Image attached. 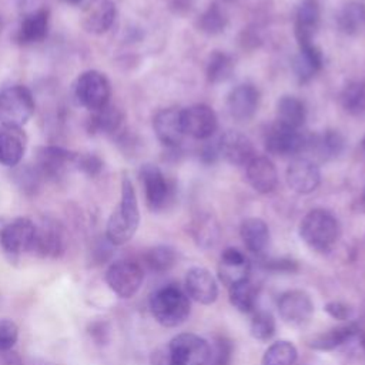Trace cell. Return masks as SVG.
Instances as JSON below:
<instances>
[{
	"mask_svg": "<svg viewBox=\"0 0 365 365\" xmlns=\"http://www.w3.org/2000/svg\"><path fill=\"white\" fill-rule=\"evenodd\" d=\"M140 224V211L134 185L131 180L124 175L121 180V197L118 205L111 212L107 227L106 238L113 245H123L128 242Z\"/></svg>",
	"mask_w": 365,
	"mask_h": 365,
	"instance_id": "1",
	"label": "cell"
},
{
	"mask_svg": "<svg viewBox=\"0 0 365 365\" xmlns=\"http://www.w3.org/2000/svg\"><path fill=\"white\" fill-rule=\"evenodd\" d=\"M339 222L327 210L315 208L305 214L299 222V237L315 251H329L339 238Z\"/></svg>",
	"mask_w": 365,
	"mask_h": 365,
	"instance_id": "2",
	"label": "cell"
},
{
	"mask_svg": "<svg viewBox=\"0 0 365 365\" xmlns=\"http://www.w3.org/2000/svg\"><path fill=\"white\" fill-rule=\"evenodd\" d=\"M150 309L154 319L163 327H178L190 315L191 305L188 295L175 285H165L153 292Z\"/></svg>",
	"mask_w": 365,
	"mask_h": 365,
	"instance_id": "3",
	"label": "cell"
},
{
	"mask_svg": "<svg viewBox=\"0 0 365 365\" xmlns=\"http://www.w3.org/2000/svg\"><path fill=\"white\" fill-rule=\"evenodd\" d=\"M33 93L23 84H13L0 90V124L1 127L23 128L34 114Z\"/></svg>",
	"mask_w": 365,
	"mask_h": 365,
	"instance_id": "4",
	"label": "cell"
},
{
	"mask_svg": "<svg viewBox=\"0 0 365 365\" xmlns=\"http://www.w3.org/2000/svg\"><path fill=\"white\" fill-rule=\"evenodd\" d=\"M74 97L77 103L90 113L97 111L110 104V80L98 70H86L74 83Z\"/></svg>",
	"mask_w": 365,
	"mask_h": 365,
	"instance_id": "5",
	"label": "cell"
},
{
	"mask_svg": "<svg viewBox=\"0 0 365 365\" xmlns=\"http://www.w3.org/2000/svg\"><path fill=\"white\" fill-rule=\"evenodd\" d=\"M76 151L60 145H41L36 150L34 167L47 181H60L71 168H76Z\"/></svg>",
	"mask_w": 365,
	"mask_h": 365,
	"instance_id": "6",
	"label": "cell"
},
{
	"mask_svg": "<svg viewBox=\"0 0 365 365\" xmlns=\"http://www.w3.org/2000/svg\"><path fill=\"white\" fill-rule=\"evenodd\" d=\"M36 237V222L27 217L0 220V245L11 255H19L33 250Z\"/></svg>",
	"mask_w": 365,
	"mask_h": 365,
	"instance_id": "7",
	"label": "cell"
},
{
	"mask_svg": "<svg viewBox=\"0 0 365 365\" xmlns=\"http://www.w3.org/2000/svg\"><path fill=\"white\" fill-rule=\"evenodd\" d=\"M104 279L115 295L120 298H131L140 289L144 272L138 264L123 259L108 267Z\"/></svg>",
	"mask_w": 365,
	"mask_h": 365,
	"instance_id": "8",
	"label": "cell"
},
{
	"mask_svg": "<svg viewBox=\"0 0 365 365\" xmlns=\"http://www.w3.org/2000/svg\"><path fill=\"white\" fill-rule=\"evenodd\" d=\"M308 135L302 134L299 130H292L284 127L278 123L272 124L264 138L265 150L269 154L279 155V157H289L304 153L307 150Z\"/></svg>",
	"mask_w": 365,
	"mask_h": 365,
	"instance_id": "9",
	"label": "cell"
},
{
	"mask_svg": "<svg viewBox=\"0 0 365 365\" xmlns=\"http://www.w3.org/2000/svg\"><path fill=\"white\" fill-rule=\"evenodd\" d=\"M64 248L66 234L63 225L57 220L44 217L38 224H36L33 252L44 258H57L64 252Z\"/></svg>",
	"mask_w": 365,
	"mask_h": 365,
	"instance_id": "10",
	"label": "cell"
},
{
	"mask_svg": "<svg viewBox=\"0 0 365 365\" xmlns=\"http://www.w3.org/2000/svg\"><path fill=\"white\" fill-rule=\"evenodd\" d=\"M168 346L178 365H204L211 355L210 344L195 334H178Z\"/></svg>",
	"mask_w": 365,
	"mask_h": 365,
	"instance_id": "11",
	"label": "cell"
},
{
	"mask_svg": "<svg viewBox=\"0 0 365 365\" xmlns=\"http://www.w3.org/2000/svg\"><path fill=\"white\" fill-rule=\"evenodd\" d=\"M140 180L144 187L145 201L151 211H160L167 207L171 198V187L167 182L163 171L154 164H143L140 171Z\"/></svg>",
	"mask_w": 365,
	"mask_h": 365,
	"instance_id": "12",
	"label": "cell"
},
{
	"mask_svg": "<svg viewBox=\"0 0 365 365\" xmlns=\"http://www.w3.org/2000/svg\"><path fill=\"white\" fill-rule=\"evenodd\" d=\"M117 17V7L111 0H88L84 3L80 24L90 34L107 33Z\"/></svg>",
	"mask_w": 365,
	"mask_h": 365,
	"instance_id": "13",
	"label": "cell"
},
{
	"mask_svg": "<svg viewBox=\"0 0 365 365\" xmlns=\"http://www.w3.org/2000/svg\"><path fill=\"white\" fill-rule=\"evenodd\" d=\"M184 133L195 140H207L217 131L215 111L207 104H194L181 110Z\"/></svg>",
	"mask_w": 365,
	"mask_h": 365,
	"instance_id": "14",
	"label": "cell"
},
{
	"mask_svg": "<svg viewBox=\"0 0 365 365\" xmlns=\"http://www.w3.org/2000/svg\"><path fill=\"white\" fill-rule=\"evenodd\" d=\"M50 26V10L47 7H37L29 10L21 17L13 38L20 46H30L43 41L47 37Z\"/></svg>",
	"mask_w": 365,
	"mask_h": 365,
	"instance_id": "15",
	"label": "cell"
},
{
	"mask_svg": "<svg viewBox=\"0 0 365 365\" xmlns=\"http://www.w3.org/2000/svg\"><path fill=\"white\" fill-rule=\"evenodd\" d=\"M278 312L284 322L288 325L299 327L309 321L314 312V304L305 291L291 289L279 297Z\"/></svg>",
	"mask_w": 365,
	"mask_h": 365,
	"instance_id": "16",
	"label": "cell"
},
{
	"mask_svg": "<svg viewBox=\"0 0 365 365\" xmlns=\"http://www.w3.org/2000/svg\"><path fill=\"white\" fill-rule=\"evenodd\" d=\"M153 128L158 141L167 148H178L184 140V127L181 120V110L163 108L153 117Z\"/></svg>",
	"mask_w": 365,
	"mask_h": 365,
	"instance_id": "17",
	"label": "cell"
},
{
	"mask_svg": "<svg viewBox=\"0 0 365 365\" xmlns=\"http://www.w3.org/2000/svg\"><path fill=\"white\" fill-rule=\"evenodd\" d=\"M287 184L298 194L315 191L321 182V171L309 158H295L287 168Z\"/></svg>",
	"mask_w": 365,
	"mask_h": 365,
	"instance_id": "18",
	"label": "cell"
},
{
	"mask_svg": "<svg viewBox=\"0 0 365 365\" xmlns=\"http://www.w3.org/2000/svg\"><path fill=\"white\" fill-rule=\"evenodd\" d=\"M185 294L204 305L212 304L218 297V287L211 272L202 267H192L185 275Z\"/></svg>",
	"mask_w": 365,
	"mask_h": 365,
	"instance_id": "19",
	"label": "cell"
},
{
	"mask_svg": "<svg viewBox=\"0 0 365 365\" xmlns=\"http://www.w3.org/2000/svg\"><path fill=\"white\" fill-rule=\"evenodd\" d=\"M218 150L220 155L234 165H247L255 155L251 140L235 130H228L218 138Z\"/></svg>",
	"mask_w": 365,
	"mask_h": 365,
	"instance_id": "20",
	"label": "cell"
},
{
	"mask_svg": "<svg viewBox=\"0 0 365 365\" xmlns=\"http://www.w3.org/2000/svg\"><path fill=\"white\" fill-rule=\"evenodd\" d=\"M248 184L261 194H269L277 188L278 173L268 157L254 155L245 165Z\"/></svg>",
	"mask_w": 365,
	"mask_h": 365,
	"instance_id": "21",
	"label": "cell"
},
{
	"mask_svg": "<svg viewBox=\"0 0 365 365\" xmlns=\"http://www.w3.org/2000/svg\"><path fill=\"white\" fill-rule=\"evenodd\" d=\"M251 265L248 258L237 248H225L218 262V278L227 287H232L250 278Z\"/></svg>",
	"mask_w": 365,
	"mask_h": 365,
	"instance_id": "22",
	"label": "cell"
},
{
	"mask_svg": "<svg viewBox=\"0 0 365 365\" xmlns=\"http://www.w3.org/2000/svg\"><path fill=\"white\" fill-rule=\"evenodd\" d=\"M259 104V91L252 84H240L234 87L227 97V110L237 121L252 118Z\"/></svg>",
	"mask_w": 365,
	"mask_h": 365,
	"instance_id": "23",
	"label": "cell"
},
{
	"mask_svg": "<svg viewBox=\"0 0 365 365\" xmlns=\"http://www.w3.org/2000/svg\"><path fill=\"white\" fill-rule=\"evenodd\" d=\"M319 26V7L315 0H304L295 14V38L299 47L314 44Z\"/></svg>",
	"mask_w": 365,
	"mask_h": 365,
	"instance_id": "24",
	"label": "cell"
},
{
	"mask_svg": "<svg viewBox=\"0 0 365 365\" xmlns=\"http://www.w3.org/2000/svg\"><path fill=\"white\" fill-rule=\"evenodd\" d=\"M27 137L21 128H0V164L9 168L19 165L23 160Z\"/></svg>",
	"mask_w": 365,
	"mask_h": 365,
	"instance_id": "25",
	"label": "cell"
},
{
	"mask_svg": "<svg viewBox=\"0 0 365 365\" xmlns=\"http://www.w3.org/2000/svg\"><path fill=\"white\" fill-rule=\"evenodd\" d=\"M345 148V138L338 130H325L321 134L308 135L307 150L321 161H329L341 155Z\"/></svg>",
	"mask_w": 365,
	"mask_h": 365,
	"instance_id": "26",
	"label": "cell"
},
{
	"mask_svg": "<svg viewBox=\"0 0 365 365\" xmlns=\"http://www.w3.org/2000/svg\"><path fill=\"white\" fill-rule=\"evenodd\" d=\"M123 123H124L123 111L115 106L107 104L106 107L91 113V115L87 118L86 127H87V131L93 135H97V134L114 135L123 130Z\"/></svg>",
	"mask_w": 365,
	"mask_h": 365,
	"instance_id": "27",
	"label": "cell"
},
{
	"mask_svg": "<svg viewBox=\"0 0 365 365\" xmlns=\"http://www.w3.org/2000/svg\"><path fill=\"white\" fill-rule=\"evenodd\" d=\"M324 57L321 50L315 46L299 47L298 54L292 60V71L301 84L311 81L322 68Z\"/></svg>",
	"mask_w": 365,
	"mask_h": 365,
	"instance_id": "28",
	"label": "cell"
},
{
	"mask_svg": "<svg viewBox=\"0 0 365 365\" xmlns=\"http://www.w3.org/2000/svg\"><path fill=\"white\" fill-rule=\"evenodd\" d=\"M240 235L245 248L254 254H262L269 244V228L261 218H247L240 227Z\"/></svg>",
	"mask_w": 365,
	"mask_h": 365,
	"instance_id": "29",
	"label": "cell"
},
{
	"mask_svg": "<svg viewBox=\"0 0 365 365\" xmlns=\"http://www.w3.org/2000/svg\"><path fill=\"white\" fill-rule=\"evenodd\" d=\"M358 334H359L358 325L354 322H348L345 325L334 327L325 332L314 335L308 341V346H311L314 349H319V351H331V349L348 342Z\"/></svg>",
	"mask_w": 365,
	"mask_h": 365,
	"instance_id": "30",
	"label": "cell"
},
{
	"mask_svg": "<svg viewBox=\"0 0 365 365\" xmlns=\"http://www.w3.org/2000/svg\"><path fill=\"white\" fill-rule=\"evenodd\" d=\"M307 117V110L304 103L295 96H282L277 103V123L292 128L299 130Z\"/></svg>",
	"mask_w": 365,
	"mask_h": 365,
	"instance_id": "31",
	"label": "cell"
},
{
	"mask_svg": "<svg viewBox=\"0 0 365 365\" xmlns=\"http://www.w3.org/2000/svg\"><path fill=\"white\" fill-rule=\"evenodd\" d=\"M339 30L348 36H355L365 27V4L359 1L346 3L336 16Z\"/></svg>",
	"mask_w": 365,
	"mask_h": 365,
	"instance_id": "32",
	"label": "cell"
},
{
	"mask_svg": "<svg viewBox=\"0 0 365 365\" xmlns=\"http://www.w3.org/2000/svg\"><path fill=\"white\" fill-rule=\"evenodd\" d=\"M228 289L230 302L235 309H238L242 314H250L255 309L258 299V288L250 278L230 287Z\"/></svg>",
	"mask_w": 365,
	"mask_h": 365,
	"instance_id": "33",
	"label": "cell"
},
{
	"mask_svg": "<svg viewBox=\"0 0 365 365\" xmlns=\"http://www.w3.org/2000/svg\"><path fill=\"white\" fill-rule=\"evenodd\" d=\"M341 104L351 115H361L365 113V81L351 80L341 91Z\"/></svg>",
	"mask_w": 365,
	"mask_h": 365,
	"instance_id": "34",
	"label": "cell"
},
{
	"mask_svg": "<svg viewBox=\"0 0 365 365\" xmlns=\"http://www.w3.org/2000/svg\"><path fill=\"white\" fill-rule=\"evenodd\" d=\"M234 70V61L231 56L224 51H212L207 61V80L211 84H218L227 81Z\"/></svg>",
	"mask_w": 365,
	"mask_h": 365,
	"instance_id": "35",
	"label": "cell"
},
{
	"mask_svg": "<svg viewBox=\"0 0 365 365\" xmlns=\"http://www.w3.org/2000/svg\"><path fill=\"white\" fill-rule=\"evenodd\" d=\"M298 352L289 341H277L271 344L262 355L261 365H294Z\"/></svg>",
	"mask_w": 365,
	"mask_h": 365,
	"instance_id": "36",
	"label": "cell"
},
{
	"mask_svg": "<svg viewBox=\"0 0 365 365\" xmlns=\"http://www.w3.org/2000/svg\"><path fill=\"white\" fill-rule=\"evenodd\" d=\"M11 170H13L11 180L24 194L34 195L40 190V185L44 180L40 175V173L37 171V168L34 167V164L33 165L19 164V165L13 167Z\"/></svg>",
	"mask_w": 365,
	"mask_h": 365,
	"instance_id": "37",
	"label": "cell"
},
{
	"mask_svg": "<svg viewBox=\"0 0 365 365\" xmlns=\"http://www.w3.org/2000/svg\"><path fill=\"white\" fill-rule=\"evenodd\" d=\"M145 264L154 272L168 271L177 261L175 250L170 245H157L147 251Z\"/></svg>",
	"mask_w": 365,
	"mask_h": 365,
	"instance_id": "38",
	"label": "cell"
},
{
	"mask_svg": "<svg viewBox=\"0 0 365 365\" xmlns=\"http://www.w3.org/2000/svg\"><path fill=\"white\" fill-rule=\"evenodd\" d=\"M227 23H228V17H227L225 11L217 3H212L200 16L198 29L207 34L214 36V34H220L221 31H224Z\"/></svg>",
	"mask_w": 365,
	"mask_h": 365,
	"instance_id": "39",
	"label": "cell"
},
{
	"mask_svg": "<svg viewBox=\"0 0 365 365\" xmlns=\"http://www.w3.org/2000/svg\"><path fill=\"white\" fill-rule=\"evenodd\" d=\"M250 334L254 339L268 341L275 334V319L268 311H258L254 314L250 324Z\"/></svg>",
	"mask_w": 365,
	"mask_h": 365,
	"instance_id": "40",
	"label": "cell"
},
{
	"mask_svg": "<svg viewBox=\"0 0 365 365\" xmlns=\"http://www.w3.org/2000/svg\"><path fill=\"white\" fill-rule=\"evenodd\" d=\"M104 167L103 160L93 153H78L76 158V168L84 175L94 178L97 177Z\"/></svg>",
	"mask_w": 365,
	"mask_h": 365,
	"instance_id": "41",
	"label": "cell"
},
{
	"mask_svg": "<svg viewBox=\"0 0 365 365\" xmlns=\"http://www.w3.org/2000/svg\"><path fill=\"white\" fill-rule=\"evenodd\" d=\"M19 338V328L11 319H0V352L10 351Z\"/></svg>",
	"mask_w": 365,
	"mask_h": 365,
	"instance_id": "42",
	"label": "cell"
},
{
	"mask_svg": "<svg viewBox=\"0 0 365 365\" xmlns=\"http://www.w3.org/2000/svg\"><path fill=\"white\" fill-rule=\"evenodd\" d=\"M324 311L328 315H331L332 318L339 319V321H346L354 314L352 307L345 302H341V301H329L328 304L324 305Z\"/></svg>",
	"mask_w": 365,
	"mask_h": 365,
	"instance_id": "43",
	"label": "cell"
},
{
	"mask_svg": "<svg viewBox=\"0 0 365 365\" xmlns=\"http://www.w3.org/2000/svg\"><path fill=\"white\" fill-rule=\"evenodd\" d=\"M151 365H178L168 345H161L155 348L150 356Z\"/></svg>",
	"mask_w": 365,
	"mask_h": 365,
	"instance_id": "44",
	"label": "cell"
},
{
	"mask_svg": "<svg viewBox=\"0 0 365 365\" xmlns=\"http://www.w3.org/2000/svg\"><path fill=\"white\" fill-rule=\"evenodd\" d=\"M220 155V150H218V140L214 143H208L202 147L201 150V158L204 163H214Z\"/></svg>",
	"mask_w": 365,
	"mask_h": 365,
	"instance_id": "45",
	"label": "cell"
},
{
	"mask_svg": "<svg viewBox=\"0 0 365 365\" xmlns=\"http://www.w3.org/2000/svg\"><path fill=\"white\" fill-rule=\"evenodd\" d=\"M265 268H269L274 271H294L297 269V265L294 261H289V259H274V261H267Z\"/></svg>",
	"mask_w": 365,
	"mask_h": 365,
	"instance_id": "46",
	"label": "cell"
},
{
	"mask_svg": "<svg viewBox=\"0 0 365 365\" xmlns=\"http://www.w3.org/2000/svg\"><path fill=\"white\" fill-rule=\"evenodd\" d=\"M0 365H23L21 358L13 349L0 352Z\"/></svg>",
	"mask_w": 365,
	"mask_h": 365,
	"instance_id": "47",
	"label": "cell"
},
{
	"mask_svg": "<svg viewBox=\"0 0 365 365\" xmlns=\"http://www.w3.org/2000/svg\"><path fill=\"white\" fill-rule=\"evenodd\" d=\"M63 1L67 4H71V6H78V4L84 3V0H63Z\"/></svg>",
	"mask_w": 365,
	"mask_h": 365,
	"instance_id": "48",
	"label": "cell"
},
{
	"mask_svg": "<svg viewBox=\"0 0 365 365\" xmlns=\"http://www.w3.org/2000/svg\"><path fill=\"white\" fill-rule=\"evenodd\" d=\"M204 365H227V364H222V362H218V361H214V359H208V362H205Z\"/></svg>",
	"mask_w": 365,
	"mask_h": 365,
	"instance_id": "49",
	"label": "cell"
},
{
	"mask_svg": "<svg viewBox=\"0 0 365 365\" xmlns=\"http://www.w3.org/2000/svg\"><path fill=\"white\" fill-rule=\"evenodd\" d=\"M361 344H362V346H364V349H365V334L361 335Z\"/></svg>",
	"mask_w": 365,
	"mask_h": 365,
	"instance_id": "50",
	"label": "cell"
},
{
	"mask_svg": "<svg viewBox=\"0 0 365 365\" xmlns=\"http://www.w3.org/2000/svg\"><path fill=\"white\" fill-rule=\"evenodd\" d=\"M362 147H364V151H365V137H364V140H362Z\"/></svg>",
	"mask_w": 365,
	"mask_h": 365,
	"instance_id": "51",
	"label": "cell"
},
{
	"mask_svg": "<svg viewBox=\"0 0 365 365\" xmlns=\"http://www.w3.org/2000/svg\"><path fill=\"white\" fill-rule=\"evenodd\" d=\"M0 31H1V20H0Z\"/></svg>",
	"mask_w": 365,
	"mask_h": 365,
	"instance_id": "52",
	"label": "cell"
}]
</instances>
